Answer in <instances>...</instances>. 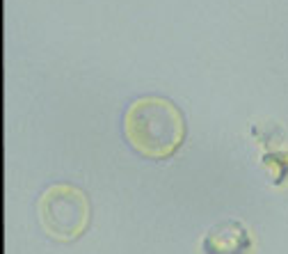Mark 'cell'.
I'll return each instance as SVG.
<instances>
[{
	"label": "cell",
	"mask_w": 288,
	"mask_h": 254,
	"mask_svg": "<svg viewBox=\"0 0 288 254\" xmlns=\"http://www.w3.org/2000/svg\"><path fill=\"white\" fill-rule=\"evenodd\" d=\"M123 133L135 151L147 158H170L185 137V122L178 108L160 96L133 101L123 115Z\"/></svg>",
	"instance_id": "1"
},
{
	"label": "cell",
	"mask_w": 288,
	"mask_h": 254,
	"mask_svg": "<svg viewBox=\"0 0 288 254\" xmlns=\"http://www.w3.org/2000/svg\"><path fill=\"white\" fill-rule=\"evenodd\" d=\"M39 215L51 236L58 241H73L89 225V201L80 188L58 184L44 192Z\"/></svg>",
	"instance_id": "2"
},
{
	"label": "cell",
	"mask_w": 288,
	"mask_h": 254,
	"mask_svg": "<svg viewBox=\"0 0 288 254\" xmlns=\"http://www.w3.org/2000/svg\"><path fill=\"white\" fill-rule=\"evenodd\" d=\"M252 241L247 234L245 225L240 222H222V225L213 227L204 241L206 254H245L249 250Z\"/></svg>",
	"instance_id": "3"
}]
</instances>
